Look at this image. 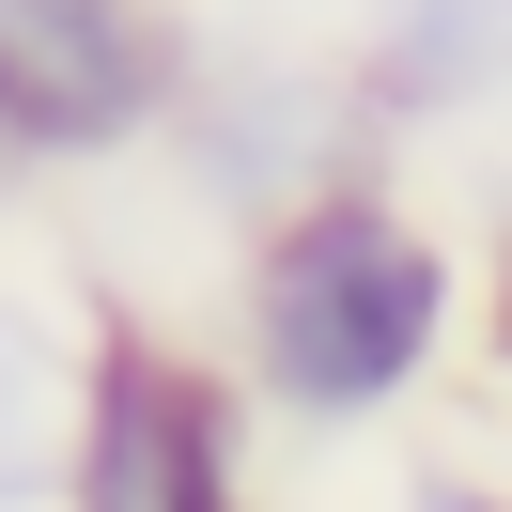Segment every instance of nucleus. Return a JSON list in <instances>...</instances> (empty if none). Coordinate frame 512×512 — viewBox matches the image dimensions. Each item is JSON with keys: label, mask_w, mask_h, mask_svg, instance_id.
Wrapping results in <instances>:
<instances>
[{"label": "nucleus", "mask_w": 512, "mask_h": 512, "mask_svg": "<svg viewBox=\"0 0 512 512\" xmlns=\"http://www.w3.org/2000/svg\"><path fill=\"white\" fill-rule=\"evenodd\" d=\"M435 342V249L388 233L373 202H326V218L280 233L264 264V357H280L295 404H373V388L419 373Z\"/></svg>", "instance_id": "f257e3e1"}, {"label": "nucleus", "mask_w": 512, "mask_h": 512, "mask_svg": "<svg viewBox=\"0 0 512 512\" xmlns=\"http://www.w3.org/2000/svg\"><path fill=\"white\" fill-rule=\"evenodd\" d=\"M140 32L109 0H0V125H63V140H109L140 109Z\"/></svg>", "instance_id": "f03ea898"}, {"label": "nucleus", "mask_w": 512, "mask_h": 512, "mask_svg": "<svg viewBox=\"0 0 512 512\" xmlns=\"http://www.w3.org/2000/svg\"><path fill=\"white\" fill-rule=\"evenodd\" d=\"M78 512H218V435L156 357L94 373V450H78Z\"/></svg>", "instance_id": "7ed1b4c3"}, {"label": "nucleus", "mask_w": 512, "mask_h": 512, "mask_svg": "<svg viewBox=\"0 0 512 512\" xmlns=\"http://www.w3.org/2000/svg\"><path fill=\"white\" fill-rule=\"evenodd\" d=\"M47 481V326L0 311V497Z\"/></svg>", "instance_id": "20e7f679"}, {"label": "nucleus", "mask_w": 512, "mask_h": 512, "mask_svg": "<svg viewBox=\"0 0 512 512\" xmlns=\"http://www.w3.org/2000/svg\"><path fill=\"white\" fill-rule=\"evenodd\" d=\"M419 512H512V497H481V481H419Z\"/></svg>", "instance_id": "39448f33"}]
</instances>
